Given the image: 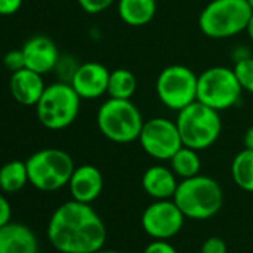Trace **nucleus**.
I'll list each match as a JSON object with an SVG mask.
<instances>
[{
    "instance_id": "nucleus-22",
    "label": "nucleus",
    "mask_w": 253,
    "mask_h": 253,
    "mask_svg": "<svg viewBox=\"0 0 253 253\" xmlns=\"http://www.w3.org/2000/svg\"><path fill=\"white\" fill-rule=\"evenodd\" d=\"M171 170L180 179H188L200 174L201 170V160L198 157V151L182 146L170 160Z\"/></svg>"
},
{
    "instance_id": "nucleus-7",
    "label": "nucleus",
    "mask_w": 253,
    "mask_h": 253,
    "mask_svg": "<svg viewBox=\"0 0 253 253\" xmlns=\"http://www.w3.org/2000/svg\"><path fill=\"white\" fill-rule=\"evenodd\" d=\"M29 183L42 192H54L69 185L75 171L73 158L61 149L46 148L32 154L27 161Z\"/></svg>"
},
{
    "instance_id": "nucleus-29",
    "label": "nucleus",
    "mask_w": 253,
    "mask_h": 253,
    "mask_svg": "<svg viewBox=\"0 0 253 253\" xmlns=\"http://www.w3.org/2000/svg\"><path fill=\"white\" fill-rule=\"evenodd\" d=\"M23 6V0H0V15L9 17L17 14Z\"/></svg>"
},
{
    "instance_id": "nucleus-21",
    "label": "nucleus",
    "mask_w": 253,
    "mask_h": 253,
    "mask_svg": "<svg viewBox=\"0 0 253 253\" xmlns=\"http://www.w3.org/2000/svg\"><path fill=\"white\" fill-rule=\"evenodd\" d=\"M231 174L234 183L246 192H253V151L243 149L238 152L231 164Z\"/></svg>"
},
{
    "instance_id": "nucleus-14",
    "label": "nucleus",
    "mask_w": 253,
    "mask_h": 253,
    "mask_svg": "<svg viewBox=\"0 0 253 253\" xmlns=\"http://www.w3.org/2000/svg\"><path fill=\"white\" fill-rule=\"evenodd\" d=\"M67 186L73 200L91 204L103 191V174L95 166L84 164L75 169Z\"/></svg>"
},
{
    "instance_id": "nucleus-10",
    "label": "nucleus",
    "mask_w": 253,
    "mask_h": 253,
    "mask_svg": "<svg viewBox=\"0 0 253 253\" xmlns=\"http://www.w3.org/2000/svg\"><path fill=\"white\" fill-rule=\"evenodd\" d=\"M142 149L157 161H170L171 157L183 146L176 121L163 116L145 121L139 136Z\"/></svg>"
},
{
    "instance_id": "nucleus-2",
    "label": "nucleus",
    "mask_w": 253,
    "mask_h": 253,
    "mask_svg": "<svg viewBox=\"0 0 253 253\" xmlns=\"http://www.w3.org/2000/svg\"><path fill=\"white\" fill-rule=\"evenodd\" d=\"M145 119L131 100L107 98L97 110V126L110 142L125 145L139 140Z\"/></svg>"
},
{
    "instance_id": "nucleus-1",
    "label": "nucleus",
    "mask_w": 253,
    "mask_h": 253,
    "mask_svg": "<svg viewBox=\"0 0 253 253\" xmlns=\"http://www.w3.org/2000/svg\"><path fill=\"white\" fill-rule=\"evenodd\" d=\"M48 240L60 253H95L106 243V226L91 204L70 200L48 222Z\"/></svg>"
},
{
    "instance_id": "nucleus-16",
    "label": "nucleus",
    "mask_w": 253,
    "mask_h": 253,
    "mask_svg": "<svg viewBox=\"0 0 253 253\" xmlns=\"http://www.w3.org/2000/svg\"><path fill=\"white\" fill-rule=\"evenodd\" d=\"M45 88L46 85L43 82V75L36 73L27 67L11 75V94L14 100L23 106H36Z\"/></svg>"
},
{
    "instance_id": "nucleus-9",
    "label": "nucleus",
    "mask_w": 253,
    "mask_h": 253,
    "mask_svg": "<svg viewBox=\"0 0 253 253\" xmlns=\"http://www.w3.org/2000/svg\"><path fill=\"white\" fill-rule=\"evenodd\" d=\"M197 86L198 76L189 67L180 64H171L161 70L155 84L160 101L176 112L197 101Z\"/></svg>"
},
{
    "instance_id": "nucleus-32",
    "label": "nucleus",
    "mask_w": 253,
    "mask_h": 253,
    "mask_svg": "<svg viewBox=\"0 0 253 253\" xmlns=\"http://www.w3.org/2000/svg\"><path fill=\"white\" fill-rule=\"evenodd\" d=\"M246 32H247V35H249L250 41L253 42V14H252V17H250V21H249V24H247Z\"/></svg>"
},
{
    "instance_id": "nucleus-12",
    "label": "nucleus",
    "mask_w": 253,
    "mask_h": 253,
    "mask_svg": "<svg viewBox=\"0 0 253 253\" xmlns=\"http://www.w3.org/2000/svg\"><path fill=\"white\" fill-rule=\"evenodd\" d=\"M109 76L110 72L106 66L97 61H86L79 64L70 85L82 100H95L107 94Z\"/></svg>"
},
{
    "instance_id": "nucleus-24",
    "label": "nucleus",
    "mask_w": 253,
    "mask_h": 253,
    "mask_svg": "<svg viewBox=\"0 0 253 253\" xmlns=\"http://www.w3.org/2000/svg\"><path fill=\"white\" fill-rule=\"evenodd\" d=\"M78 67H79V63H76V60L73 57H70V55H60V60H58V63H57L54 70L57 72L60 81L70 84V81H72L75 72L78 70Z\"/></svg>"
},
{
    "instance_id": "nucleus-8",
    "label": "nucleus",
    "mask_w": 253,
    "mask_h": 253,
    "mask_svg": "<svg viewBox=\"0 0 253 253\" xmlns=\"http://www.w3.org/2000/svg\"><path fill=\"white\" fill-rule=\"evenodd\" d=\"M243 91L234 69L214 66L198 76L197 100L217 112L235 106Z\"/></svg>"
},
{
    "instance_id": "nucleus-4",
    "label": "nucleus",
    "mask_w": 253,
    "mask_h": 253,
    "mask_svg": "<svg viewBox=\"0 0 253 253\" xmlns=\"http://www.w3.org/2000/svg\"><path fill=\"white\" fill-rule=\"evenodd\" d=\"M252 14L247 0H211L198 17V27L210 39H228L246 32Z\"/></svg>"
},
{
    "instance_id": "nucleus-5",
    "label": "nucleus",
    "mask_w": 253,
    "mask_h": 253,
    "mask_svg": "<svg viewBox=\"0 0 253 253\" xmlns=\"http://www.w3.org/2000/svg\"><path fill=\"white\" fill-rule=\"evenodd\" d=\"M176 125L183 146L195 151L213 146L222 133L219 112L198 100L177 112Z\"/></svg>"
},
{
    "instance_id": "nucleus-17",
    "label": "nucleus",
    "mask_w": 253,
    "mask_h": 253,
    "mask_svg": "<svg viewBox=\"0 0 253 253\" xmlns=\"http://www.w3.org/2000/svg\"><path fill=\"white\" fill-rule=\"evenodd\" d=\"M177 185V176L171 169L166 166H152L145 171L142 177V186L145 192L155 200L173 198Z\"/></svg>"
},
{
    "instance_id": "nucleus-15",
    "label": "nucleus",
    "mask_w": 253,
    "mask_h": 253,
    "mask_svg": "<svg viewBox=\"0 0 253 253\" xmlns=\"http://www.w3.org/2000/svg\"><path fill=\"white\" fill-rule=\"evenodd\" d=\"M0 253H39V240L30 226L11 220L0 228Z\"/></svg>"
},
{
    "instance_id": "nucleus-25",
    "label": "nucleus",
    "mask_w": 253,
    "mask_h": 253,
    "mask_svg": "<svg viewBox=\"0 0 253 253\" xmlns=\"http://www.w3.org/2000/svg\"><path fill=\"white\" fill-rule=\"evenodd\" d=\"M3 66L11 73L24 69L26 67V60H24L23 49H12L8 54H5V57H3Z\"/></svg>"
},
{
    "instance_id": "nucleus-11",
    "label": "nucleus",
    "mask_w": 253,
    "mask_h": 253,
    "mask_svg": "<svg viewBox=\"0 0 253 253\" xmlns=\"http://www.w3.org/2000/svg\"><path fill=\"white\" fill-rule=\"evenodd\" d=\"M185 214L173 200H157L142 216V226L155 240H169L180 232Z\"/></svg>"
},
{
    "instance_id": "nucleus-18",
    "label": "nucleus",
    "mask_w": 253,
    "mask_h": 253,
    "mask_svg": "<svg viewBox=\"0 0 253 253\" xmlns=\"http://www.w3.org/2000/svg\"><path fill=\"white\" fill-rule=\"evenodd\" d=\"M157 14V0H118L119 18L131 27L149 24Z\"/></svg>"
},
{
    "instance_id": "nucleus-34",
    "label": "nucleus",
    "mask_w": 253,
    "mask_h": 253,
    "mask_svg": "<svg viewBox=\"0 0 253 253\" xmlns=\"http://www.w3.org/2000/svg\"><path fill=\"white\" fill-rule=\"evenodd\" d=\"M247 2H249V5H250V8L253 9V0H247Z\"/></svg>"
},
{
    "instance_id": "nucleus-30",
    "label": "nucleus",
    "mask_w": 253,
    "mask_h": 253,
    "mask_svg": "<svg viewBox=\"0 0 253 253\" xmlns=\"http://www.w3.org/2000/svg\"><path fill=\"white\" fill-rule=\"evenodd\" d=\"M11 217H12L11 203L8 201V198L3 194H0V228H2L3 225H6V223H9Z\"/></svg>"
},
{
    "instance_id": "nucleus-20",
    "label": "nucleus",
    "mask_w": 253,
    "mask_h": 253,
    "mask_svg": "<svg viewBox=\"0 0 253 253\" xmlns=\"http://www.w3.org/2000/svg\"><path fill=\"white\" fill-rule=\"evenodd\" d=\"M137 89V79L134 73L128 69H116L110 72L107 95L110 98L131 100Z\"/></svg>"
},
{
    "instance_id": "nucleus-28",
    "label": "nucleus",
    "mask_w": 253,
    "mask_h": 253,
    "mask_svg": "<svg viewBox=\"0 0 253 253\" xmlns=\"http://www.w3.org/2000/svg\"><path fill=\"white\" fill-rule=\"evenodd\" d=\"M143 253H177V250L167 240H155L146 246Z\"/></svg>"
},
{
    "instance_id": "nucleus-23",
    "label": "nucleus",
    "mask_w": 253,
    "mask_h": 253,
    "mask_svg": "<svg viewBox=\"0 0 253 253\" xmlns=\"http://www.w3.org/2000/svg\"><path fill=\"white\" fill-rule=\"evenodd\" d=\"M234 72L243 89L253 94V57H247L244 60L235 61Z\"/></svg>"
},
{
    "instance_id": "nucleus-26",
    "label": "nucleus",
    "mask_w": 253,
    "mask_h": 253,
    "mask_svg": "<svg viewBox=\"0 0 253 253\" xmlns=\"http://www.w3.org/2000/svg\"><path fill=\"white\" fill-rule=\"evenodd\" d=\"M116 0H78V5L86 14H100L110 8Z\"/></svg>"
},
{
    "instance_id": "nucleus-33",
    "label": "nucleus",
    "mask_w": 253,
    "mask_h": 253,
    "mask_svg": "<svg viewBox=\"0 0 253 253\" xmlns=\"http://www.w3.org/2000/svg\"><path fill=\"white\" fill-rule=\"evenodd\" d=\"M95 253H121V252H116V250H98V252H95Z\"/></svg>"
},
{
    "instance_id": "nucleus-19",
    "label": "nucleus",
    "mask_w": 253,
    "mask_h": 253,
    "mask_svg": "<svg viewBox=\"0 0 253 253\" xmlns=\"http://www.w3.org/2000/svg\"><path fill=\"white\" fill-rule=\"evenodd\" d=\"M29 183V171L26 161L14 160L0 167V191L15 194Z\"/></svg>"
},
{
    "instance_id": "nucleus-31",
    "label": "nucleus",
    "mask_w": 253,
    "mask_h": 253,
    "mask_svg": "<svg viewBox=\"0 0 253 253\" xmlns=\"http://www.w3.org/2000/svg\"><path fill=\"white\" fill-rule=\"evenodd\" d=\"M243 143H244V148L246 149H252L253 151V125L249 126L244 133V137H243Z\"/></svg>"
},
{
    "instance_id": "nucleus-3",
    "label": "nucleus",
    "mask_w": 253,
    "mask_h": 253,
    "mask_svg": "<svg viewBox=\"0 0 253 253\" xmlns=\"http://www.w3.org/2000/svg\"><path fill=\"white\" fill-rule=\"evenodd\" d=\"M173 201L185 217L204 220L213 217L220 210L223 192L214 179L197 174L179 182Z\"/></svg>"
},
{
    "instance_id": "nucleus-6",
    "label": "nucleus",
    "mask_w": 253,
    "mask_h": 253,
    "mask_svg": "<svg viewBox=\"0 0 253 253\" xmlns=\"http://www.w3.org/2000/svg\"><path fill=\"white\" fill-rule=\"evenodd\" d=\"M82 98L69 82L57 81L46 85L36 107L38 121L48 130L58 131L70 126L81 110Z\"/></svg>"
},
{
    "instance_id": "nucleus-27",
    "label": "nucleus",
    "mask_w": 253,
    "mask_h": 253,
    "mask_svg": "<svg viewBox=\"0 0 253 253\" xmlns=\"http://www.w3.org/2000/svg\"><path fill=\"white\" fill-rule=\"evenodd\" d=\"M201 253H226V244L219 237H210L203 243Z\"/></svg>"
},
{
    "instance_id": "nucleus-13",
    "label": "nucleus",
    "mask_w": 253,
    "mask_h": 253,
    "mask_svg": "<svg viewBox=\"0 0 253 253\" xmlns=\"http://www.w3.org/2000/svg\"><path fill=\"white\" fill-rule=\"evenodd\" d=\"M21 49L24 54L26 67L41 75L52 72L60 60V51L55 42L43 35L30 38Z\"/></svg>"
}]
</instances>
